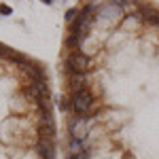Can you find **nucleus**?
<instances>
[{"label": "nucleus", "mask_w": 159, "mask_h": 159, "mask_svg": "<svg viewBox=\"0 0 159 159\" xmlns=\"http://www.w3.org/2000/svg\"><path fill=\"white\" fill-rule=\"evenodd\" d=\"M64 159H159V4L79 0L57 60Z\"/></svg>", "instance_id": "1"}, {"label": "nucleus", "mask_w": 159, "mask_h": 159, "mask_svg": "<svg viewBox=\"0 0 159 159\" xmlns=\"http://www.w3.org/2000/svg\"><path fill=\"white\" fill-rule=\"evenodd\" d=\"M51 74L40 60L0 43V159H57Z\"/></svg>", "instance_id": "2"}]
</instances>
